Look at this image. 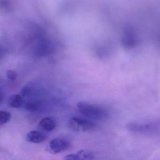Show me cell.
<instances>
[{"label":"cell","mask_w":160,"mask_h":160,"mask_svg":"<svg viewBox=\"0 0 160 160\" xmlns=\"http://www.w3.org/2000/svg\"><path fill=\"white\" fill-rule=\"evenodd\" d=\"M32 92V88L29 86L23 87L20 91V94L23 97H27L30 95Z\"/></svg>","instance_id":"obj_12"},{"label":"cell","mask_w":160,"mask_h":160,"mask_svg":"<svg viewBox=\"0 0 160 160\" xmlns=\"http://www.w3.org/2000/svg\"><path fill=\"white\" fill-rule=\"evenodd\" d=\"M155 126L152 124H139V123H131L127 126L130 131L138 132H148L154 129Z\"/></svg>","instance_id":"obj_7"},{"label":"cell","mask_w":160,"mask_h":160,"mask_svg":"<svg viewBox=\"0 0 160 160\" xmlns=\"http://www.w3.org/2000/svg\"><path fill=\"white\" fill-rule=\"evenodd\" d=\"M11 119V114L10 112L5 110L0 111V125L6 124L10 121Z\"/></svg>","instance_id":"obj_10"},{"label":"cell","mask_w":160,"mask_h":160,"mask_svg":"<svg viewBox=\"0 0 160 160\" xmlns=\"http://www.w3.org/2000/svg\"><path fill=\"white\" fill-rule=\"evenodd\" d=\"M71 147V143L66 138H56L50 140L47 147L48 152L58 154L67 151Z\"/></svg>","instance_id":"obj_3"},{"label":"cell","mask_w":160,"mask_h":160,"mask_svg":"<svg viewBox=\"0 0 160 160\" xmlns=\"http://www.w3.org/2000/svg\"><path fill=\"white\" fill-rule=\"evenodd\" d=\"M93 154L90 152L85 150H80L77 153L69 154L65 156V160H92L94 159Z\"/></svg>","instance_id":"obj_4"},{"label":"cell","mask_w":160,"mask_h":160,"mask_svg":"<svg viewBox=\"0 0 160 160\" xmlns=\"http://www.w3.org/2000/svg\"><path fill=\"white\" fill-rule=\"evenodd\" d=\"M42 102L39 100H28L24 103L25 109L31 112L38 111L42 107Z\"/></svg>","instance_id":"obj_8"},{"label":"cell","mask_w":160,"mask_h":160,"mask_svg":"<svg viewBox=\"0 0 160 160\" xmlns=\"http://www.w3.org/2000/svg\"><path fill=\"white\" fill-rule=\"evenodd\" d=\"M46 139V136L42 132L37 131H32L29 132L26 136L28 142L32 143H40Z\"/></svg>","instance_id":"obj_5"},{"label":"cell","mask_w":160,"mask_h":160,"mask_svg":"<svg viewBox=\"0 0 160 160\" xmlns=\"http://www.w3.org/2000/svg\"><path fill=\"white\" fill-rule=\"evenodd\" d=\"M6 77L9 80L14 81L17 78L18 73L15 71L9 70L6 72Z\"/></svg>","instance_id":"obj_11"},{"label":"cell","mask_w":160,"mask_h":160,"mask_svg":"<svg viewBox=\"0 0 160 160\" xmlns=\"http://www.w3.org/2000/svg\"><path fill=\"white\" fill-rule=\"evenodd\" d=\"M68 126L75 132H88L94 131L97 127V124L90 120L79 117H73L69 120Z\"/></svg>","instance_id":"obj_2"},{"label":"cell","mask_w":160,"mask_h":160,"mask_svg":"<svg viewBox=\"0 0 160 160\" xmlns=\"http://www.w3.org/2000/svg\"><path fill=\"white\" fill-rule=\"evenodd\" d=\"M77 106L81 114L90 119L100 120L106 118L108 116V113L105 109L88 102H78Z\"/></svg>","instance_id":"obj_1"},{"label":"cell","mask_w":160,"mask_h":160,"mask_svg":"<svg viewBox=\"0 0 160 160\" xmlns=\"http://www.w3.org/2000/svg\"><path fill=\"white\" fill-rule=\"evenodd\" d=\"M41 129L46 132H52L56 129V122L52 118H45L42 119L39 123Z\"/></svg>","instance_id":"obj_6"},{"label":"cell","mask_w":160,"mask_h":160,"mask_svg":"<svg viewBox=\"0 0 160 160\" xmlns=\"http://www.w3.org/2000/svg\"><path fill=\"white\" fill-rule=\"evenodd\" d=\"M8 104L12 108H20L24 104L23 97L20 94L12 95L8 99Z\"/></svg>","instance_id":"obj_9"}]
</instances>
